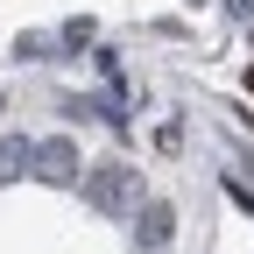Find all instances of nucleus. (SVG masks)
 Listing matches in <instances>:
<instances>
[{
    "instance_id": "nucleus-5",
    "label": "nucleus",
    "mask_w": 254,
    "mask_h": 254,
    "mask_svg": "<svg viewBox=\"0 0 254 254\" xmlns=\"http://www.w3.org/2000/svg\"><path fill=\"white\" fill-rule=\"evenodd\" d=\"M92 36H99V28H92V14H71V21H64V50H92Z\"/></svg>"
},
{
    "instance_id": "nucleus-1",
    "label": "nucleus",
    "mask_w": 254,
    "mask_h": 254,
    "mask_svg": "<svg viewBox=\"0 0 254 254\" xmlns=\"http://www.w3.org/2000/svg\"><path fill=\"white\" fill-rule=\"evenodd\" d=\"M85 198H92V212H106V219L134 212L141 205V170L134 163H92L85 170Z\"/></svg>"
},
{
    "instance_id": "nucleus-3",
    "label": "nucleus",
    "mask_w": 254,
    "mask_h": 254,
    "mask_svg": "<svg viewBox=\"0 0 254 254\" xmlns=\"http://www.w3.org/2000/svg\"><path fill=\"white\" fill-rule=\"evenodd\" d=\"M170 240H177V212H170L163 198H155V205H141V247H148V254H163Z\"/></svg>"
},
{
    "instance_id": "nucleus-2",
    "label": "nucleus",
    "mask_w": 254,
    "mask_h": 254,
    "mask_svg": "<svg viewBox=\"0 0 254 254\" xmlns=\"http://www.w3.org/2000/svg\"><path fill=\"white\" fill-rule=\"evenodd\" d=\"M36 177H50V184H71V177H78V148L64 141V134L36 141Z\"/></svg>"
},
{
    "instance_id": "nucleus-7",
    "label": "nucleus",
    "mask_w": 254,
    "mask_h": 254,
    "mask_svg": "<svg viewBox=\"0 0 254 254\" xmlns=\"http://www.w3.org/2000/svg\"><path fill=\"white\" fill-rule=\"evenodd\" d=\"M226 7H233V14H254V0H226Z\"/></svg>"
},
{
    "instance_id": "nucleus-4",
    "label": "nucleus",
    "mask_w": 254,
    "mask_h": 254,
    "mask_svg": "<svg viewBox=\"0 0 254 254\" xmlns=\"http://www.w3.org/2000/svg\"><path fill=\"white\" fill-rule=\"evenodd\" d=\"M28 170H36V141L7 134V141H0V177H28Z\"/></svg>"
},
{
    "instance_id": "nucleus-6",
    "label": "nucleus",
    "mask_w": 254,
    "mask_h": 254,
    "mask_svg": "<svg viewBox=\"0 0 254 254\" xmlns=\"http://www.w3.org/2000/svg\"><path fill=\"white\" fill-rule=\"evenodd\" d=\"M14 57H21V64H28V57H50V36H21V43H14Z\"/></svg>"
}]
</instances>
